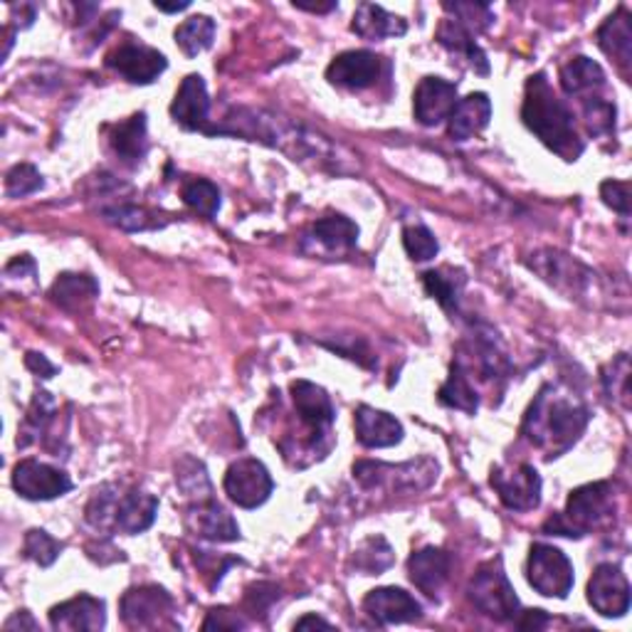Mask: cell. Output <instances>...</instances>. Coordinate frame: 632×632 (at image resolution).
Instances as JSON below:
<instances>
[{"mask_svg":"<svg viewBox=\"0 0 632 632\" xmlns=\"http://www.w3.org/2000/svg\"><path fill=\"white\" fill-rule=\"evenodd\" d=\"M588 603L603 618H623L630 610V584L623 568L600 564L588 580Z\"/></svg>","mask_w":632,"mask_h":632,"instance_id":"9","label":"cell"},{"mask_svg":"<svg viewBox=\"0 0 632 632\" xmlns=\"http://www.w3.org/2000/svg\"><path fill=\"white\" fill-rule=\"evenodd\" d=\"M154 5H156L158 10H164V13H178V10H186L190 3H188V0H184V3H170V5H168V3H158V0H156Z\"/></svg>","mask_w":632,"mask_h":632,"instance_id":"50","label":"cell"},{"mask_svg":"<svg viewBox=\"0 0 632 632\" xmlns=\"http://www.w3.org/2000/svg\"><path fill=\"white\" fill-rule=\"evenodd\" d=\"M25 366L33 370V374L43 376V378H53L55 370H57L43 354H27L25 356Z\"/></svg>","mask_w":632,"mask_h":632,"instance_id":"46","label":"cell"},{"mask_svg":"<svg viewBox=\"0 0 632 632\" xmlns=\"http://www.w3.org/2000/svg\"><path fill=\"white\" fill-rule=\"evenodd\" d=\"M457 104V85L443 77H425L415 89L413 109L415 119L423 126H437L450 119Z\"/></svg>","mask_w":632,"mask_h":632,"instance_id":"16","label":"cell"},{"mask_svg":"<svg viewBox=\"0 0 632 632\" xmlns=\"http://www.w3.org/2000/svg\"><path fill=\"white\" fill-rule=\"evenodd\" d=\"M425 292L435 299V302L445 309V312H457L459 292H463L465 277L463 273H453V269H430L423 275Z\"/></svg>","mask_w":632,"mask_h":632,"instance_id":"32","label":"cell"},{"mask_svg":"<svg viewBox=\"0 0 632 632\" xmlns=\"http://www.w3.org/2000/svg\"><path fill=\"white\" fill-rule=\"evenodd\" d=\"M403 247H406V253L410 255V259H415V263H428V259H433L440 250L437 237L430 233L425 225L406 228L403 230Z\"/></svg>","mask_w":632,"mask_h":632,"instance_id":"39","label":"cell"},{"mask_svg":"<svg viewBox=\"0 0 632 632\" xmlns=\"http://www.w3.org/2000/svg\"><path fill=\"white\" fill-rule=\"evenodd\" d=\"M292 400L302 423L314 430L319 437L329 435V428L334 423L336 410L331 406V398L326 396V390L309 384V380H295L292 384Z\"/></svg>","mask_w":632,"mask_h":632,"instance_id":"18","label":"cell"},{"mask_svg":"<svg viewBox=\"0 0 632 632\" xmlns=\"http://www.w3.org/2000/svg\"><path fill=\"white\" fill-rule=\"evenodd\" d=\"M356 437L361 445L370 450L393 447L403 440V425L386 410L361 406L356 410Z\"/></svg>","mask_w":632,"mask_h":632,"instance_id":"20","label":"cell"},{"mask_svg":"<svg viewBox=\"0 0 632 632\" xmlns=\"http://www.w3.org/2000/svg\"><path fill=\"white\" fill-rule=\"evenodd\" d=\"M312 628L331 630V623H326V620H321L317 616H304L302 620H297V623H295V630H312Z\"/></svg>","mask_w":632,"mask_h":632,"instance_id":"48","label":"cell"},{"mask_svg":"<svg viewBox=\"0 0 632 632\" xmlns=\"http://www.w3.org/2000/svg\"><path fill=\"white\" fill-rule=\"evenodd\" d=\"M208 112L210 99L206 79L200 75H188L178 87L174 104H170V117H174L178 126L188 129V132H196V129H203L206 132Z\"/></svg>","mask_w":632,"mask_h":632,"instance_id":"17","label":"cell"},{"mask_svg":"<svg viewBox=\"0 0 632 632\" xmlns=\"http://www.w3.org/2000/svg\"><path fill=\"white\" fill-rule=\"evenodd\" d=\"M351 566H354L361 576H380L384 570L393 566V548H390L384 536H370L354 551Z\"/></svg>","mask_w":632,"mask_h":632,"instance_id":"33","label":"cell"},{"mask_svg":"<svg viewBox=\"0 0 632 632\" xmlns=\"http://www.w3.org/2000/svg\"><path fill=\"white\" fill-rule=\"evenodd\" d=\"M517 625L521 630H541L548 625V616L544 610H526V613L517 616Z\"/></svg>","mask_w":632,"mask_h":632,"instance_id":"45","label":"cell"},{"mask_svg":"<svg viewBox=\"0 0 632 632\" xmlns=\"http://www.w3.org/2000/svg\"><path fill=\"white\" fill-rule=\"evenodd\" d=\"M13 489L23 499L49 501L65 497L73 489V481L63 469L37 463V459H23L13 469Z\"/></svg>","mask_w":632,"mask_h":632,"instance_id":"10","label":"cell"},{"mask_svg":"<svg viewBox=\"0 0 632 632\" xmlns=\"http://www.w3.org/2000/svg\"><path fill=\"white\" fill-rule=\"evenodd\" d=\"M49 625H53V630H67V632L104 630L107 625L104 600L87 594L73 600H65V603H59L49 610Z\"/></svg>","mask_w":632,"mask_h":632,"instance_id":"15","label":"cell"},{"mask_svg":"<svg viewBox=\"0 0 632 632\" xmlns=\"http://www.w3.org/2000/svg\"><path fill=\"white\" fill-rule=\"evenodd\" d=\"M5 630H37V623L33 620V616L27 613V610H20V613L5 620Z\"/></svg>","mask_w":632,"mask_h":632,"instance_id":"47","label":"cell"},{"mask_svg":"<svg viewBox=\"0 0 632 632\" xmlns=\"http://www.w3.org/2000/svg\"><path fill=\"white\" fill-rule=\"evenodd\" d=\"M184 200L190 210H196V213L206 218H215L220 210V190L206 178L188 180L184 186Z\"/></svg>","mask_w":632,"mask_h":632,"instance_id":"35","label":"cell"},{"mask_svg":"<svg viewBox=\"0 0 632 632\" xmlns=\"http://www.w3.org/2000/svg\"><path fill=\"white\" fill-rule=\"evenodd\" d=\"M158 514V499L148 491H129L117 505L114 514V526L119 531H124L129 536L144 534L146 529H152Z\"/></svg>","mask_w":632,"mask_h":632,"instance_id":"23","label":"cell"},{"mask_svg":"<svg viewBox=\"0 0 632 632\" xmlns=\"http://www.w3.org/2000/svg\"><path fill=\"white\" fill-rule=\"evenodd\" d=\"M437 400L447 408H455V410H465V413L475 415L477 408H479V396L473 386V380H469L465 366L455 361L453 370H450V378L445 380V386L440 388Z\"/></svg>","mask_w":632,"mask_h":632,"instance_id":"30","label":"cell"},{"mask_svg":"<svg viewBox=\"0 0 632 632\" xmlns=\"http://www.w3.org/2000/svg\"><path fill=\"white\" fill-rule=\"evenodd\" d=\"M613 514H616L613 487H610L608 481H594V485H584L570 491L566 511L551 517L544 524V531L556 536L580 539L586 534H594L600 526L610 524Z\"/></svg>","mask_w":632,"mask_h":632,"instance_id":"3","label":"cell"},{"mask_svg":"<svg viewBox=\"0 0 632 632\" xmlns=\"http://www.w3.org/2000/svg\"><path fill=\"white\" fill-rule=\"evenodd\" d=\"M380 57L368 49H348V53L334 57V63L326 67V79L341 89H366L376 85L380 77Z\"/></svg>","mask_w":632,"mask_h":632,"instance_id":"14","label":"cell"},{"mask_svg":"<svg viewBox=\"0 0 632 632\" xmlns=\"http://www.w3.org/2000/svg\"><path fill=\"white\" fill-rule=\"evenodd\" d=\"M437 40H440V45L450 49V53L465 55V59H469V65H473L477 73L481 75L489 73L487 55L481 53L479 45L475 43V35L467 33V30L463 25H457L455 20H445V23L440 25Z\"/></svg>","mask_w":632,"mask_h":632,"instance_id":"31","label":"cell"},{"mask_svg":"<svg viewBox=\"0 0 632 632\" xmlns=\"http://www.w3.org/2000/svg\"><path fill=\"white\" fill-rule=\"evenodd\" d=\"M45 186L40 170L30 164H18L8 170L5 176V193L8 198H25L37 193L40 188Z\"/></svg>","mask_w":632,"mask_h":632,"instance_id":"38","label":"cell"},{"mask_svg":"<svg viewBox=\"0 0 632 632\" xmlns=\"http://www.w3.org/2000/svg\"><path fill=\"white\" fill-rule=\"evenodd\" d=\"M598 45L608 57H613L618 67L628 73L632 65V27L625 8H620L616 15H610L598 30Z\"/></svg>","mask_w":632,"mask_h":632,"instance_id":"26","label":"cell"},{"mask_svg":"<svg viewBox=\"0 0 632 632\" xmlns=\"http://www.w3.org/2000/svg\"><path fill=\"white\" fill-rule=\"evenodd\" d=\"M491 487L511 511H531L541 505V477L531 465L491 469Z\"/></svg>","mask_w":632,"mask_h":632,"instance_id":"8","label":"cell"},{"mask_svg":"<svg viewBox=\"0 0 632 632\" xmlns=\"http://www.w3.org/2000/svg\"><path fill=\"white\" fill-rule=\"evenodd\" d=\"M445 10L455 15L450 20H455L457 25H463L467 33H473V35L487 30L491 25V20H495L489 5L485 3H445Z\"/></svg>","mask_w":632,"mask_h":632,"instance_id":"37","label":"cell"},{"mask_svg":"<svg viewBox=\"0 0 632 632\" xmlns=\"http://www.w3.org/2000/svg\"><path fill=\"white\" fill-rule=\"evenodd\" d=\"M49 297L65 312H82L87 304H92L99 297V285L89 275L65 273L57 277V282L49 289Z\"/></svg>","mask_w":632,"mask_h":632,"instance_id":"27","label":"cell"},{"mask_svg":"<svg viewBox=\"0 0 632 632\" xmlns=\"http://www.w3.org/2000/svg\"><path fill=\"white\" fill-rule=\"evenodd\" d=\"M531 267L546 279L548 285H554L558 292H564L568 299H580L586 295V289L594 285V273L588 267H584L578 259L554 253V250H546V253H539L534 257Z\"/></svg>","mask_w":632,"mask_h":632,"instance_id":"11","label":"cell"},{"mask_svg":"<svg viewBox=\"0 0 632 632\" xmlns=\"http://www.w3.org/2000/svg\"><path fill=\"white\" fill-rule=\"evenodd\" d=\"M491 119V99L485 92H475L465 99H457V104L450 114V136L455 142H467L477 136L481 129H487Z\"/></svg>","mask_w":632,"mask_h":632,"instance_id":"22","label":"cell"},{"mask_svg":"<svg viewBox=\"0 0 632 632\" xmlns=\"http://www.w3.org/2000/svg\"><path fill=\"white\" fill-rule=\"evenodd\" d=\"M561 87L570 97H586L588 92H598L606 87V73L603 67L594 63L590 57L578 55L561 67Z\"/></svg>","mask_w":632,"mask_h":632,"instance_id":"29","label":"cell"},{"mask_svg":"<svg viewBox=\"0 0 632 632\" xmlns=\"http://www.w3.org/2000/svg\"><path fill=\"white\" fill-rule=\"evenodd\" d=\"M107 65L126 77L132 85H152L154 79L168 67L166 57L154 47L124 43L107 57Z\"/></svg>","mask_w":632,"mask_h":632,"instance_id":"13","label":"cell"},{"mask_svg":"<svg viewBox=\"0 0 632 632\" xmlns=\"http://www.w3.org/2000/svg\"><path fill=\"white\" fill-rule=\"evenodd\" d=\"M247 623L237 613H230V610H213L203 623V630H243Z\"/></svg>","mask_w":632,"mask_h":632,"instance_id":"44","label":"cell"},{"mask_svg":"<svg viewBox=\"0 0 632 632\" xmlns=\"http://www.w3.org/2000/svg\"><path fill=\"white\" fill-rule=\"evenodd\" d=\"M469 600H473L479 613H485L491 620L507 623V620H517L519 616V598L514 594V586L509 584L501 566V558L487 561L475 578L469 580Z\"/></svg>","mask_w":632,"mask_h":632,"instance_id":"4","label":"cell"},{"mask_svg":"<svg viewBox=\"0 0 632 632\" xmlns=\"http://www.w3.org/2000/svg\"><path fill=\"white\" fill-rule=\"evenodd\" d=\"M600 198H603V203L613 208L616 213L623 218L630 215V184H625V180H606V184L600 186Z\"/></svg>","mask_w":632,"mask_h":632,"instance_id":"43","label":"cell"},{"mask_svg":"<svg viewBox=\"0 0 632 632\" xmlns=\"http://www.w3.org/2000/svg\"><path fill=\"white\" fill-rule=\"evenodd\" d=\"M225 495L243 509L263 507L275 489V481L269 477V469L259 459H237L230 465L225 475Z\"/></svg>","mask_w":632,"mask_h":632,"instance_id":"7","label":"cell"},{"mask_svg":"<svg viewBox=\"0 0 632 632\" xmlns=\"http://www.w3.org/2000/svg\"><path fill=\"white\" fill-rule=\"evenodd\" d=\"M215 37V23L208 15H193L186 23L176 27V45L184 49L188 57H196L213 45Z\"/></svg>","mask_w":632,"mask_h":632,"instance_id":"34","label":"cell"},{"mask_svg":"<svg viewBox=\"0 0 632 632\" xmlns=\"http://www.w3.org/2000/svg\"><path fill=\"white\" fill-rule=\"evenodd\" d=\"M295 8L309 10V13H329V10H336L339 5L336 3H324V5H321V3H317V5L314 3L312 5H309V3H295Z\"/></svg>","mask_w":632,"mask_h":632,"instance_id":"49","label":"cell"},{"mask_svg":"<svg viewBox=\"0 0 632 632\" xmlns=\"http://www.w3.org/2000/svg\"><path fill=\"white\" fill-rule=\"evenodd\" d=\"M307 240H314L319 247L329 250V253H348L358 243V225L351 218L329 215L317 220Z\"/></svg>","mask_w":632,"mask_h":632,"instance_id":"28","label":"cell"},{"mask_svg":"<svg viewBox=\"0 0 632 632\" xmlns=\"http://www.w3.org/2000/svg\"><path fill=\"white\" fill-rule=\"evenodd\" d=\"M526 578L536 594L546 598H566L574 588V564L561 548L534 544L529 551Z\"/></svg>","mask_w":632,"mask_h":632,"instance_id":"5","label":"cell"},{"mask_svg":"<svg viewBox=\"0 0 632 632\" xmlns=\"http://www.w3.org/2000/svg\"><path fill=\"white\" fill-rule=\"evenodd\" d=\"M107 223H112L122 230H129V233H136V230H146L154 228L152 220H148V213L144 208L136 206H117V208H107L104 210Z\"/></svg>","mask_w":632,"mask_h":632,"instance_id":"42","label":"cell"},{"mask_svg":"<svg viewBox=\"0 0 632 632\" xmlns=\"http://www.w3.org/2000/svg\"><path fill=\"white\" fill-rule=\"evenodd\" d=\"M63 548H65L63 541L53 539L43 529H30L25 534V544H23L25 556L43 568L53 566L59 558V554H63Z\"/></svg>","mask_w":632,"mask_h":632,"instance_id":"36","label":"cell"},{"mask_svg":"<svg viewBox=\"0 0 632 632\" xmlns=\"http://www.w3.org/2000/svg\"><path fill=\"white\" fill-rule=\"evenodd\" d=\"M521 119H524L529 132L539 136L541 144L564 160H578L584 154L586 144L576 132L574 114L564 104V99L554 92L544 73L529 77Z\"/></svg>","mask_w":632,"mask_h":632,"instance_id":"1","label":"cell"},{"mask_svg":"<svg viewBox=\"0 0 632 632\" xmlns=\"http://www.w3.org/2000/svg\"><path fill=\"white\" fill-rule=\"evenodd\" d=\"M588 408L578 400L551 393V388H541L529 413L524 418V433L539 450H544L546 457H561L578 443L588 428Z\"/></svg>","mask_w":632,"mask_h":632,"instance_id":"2","label":"cell"},{"mask_svg":"<svg viewBox=\"0 0 632 632\" xmlns=\"http://www.w3.org/2000/svg\"><path fill=\"white\" fill-rule=\"evenodd\" d=\"M364 613L378 625H400L418 620L423 616V608L403 588L386 586L370 590L364 598Z\"/></svg>","mask_w":632,"mask_h":632,"instance_id":"12","label":"cell"},{"mask_svg":"<svg viewBox=\"0 0 632 632\" xmlns=\"http://www.w3.org/2000/svg\"><path fill=\"white\" fill-rule=\"evenodd\" d=\"M354 33L364 40H386V37H400L408 33V23L400 15L388 13L386 8L374 3H361L354 15Z\"/></svg>","mask_w":632,"mask_h":632,"instance_id":"24","label":"cell"},{"mask_svg":"<svg viewBox=\"0 0 632 632\" xmlns=\"http://www.w3.org/2000/svg\"><path fill=\"white\" fill-rule=\"evenodd\" d=\"M188 526L190 531H196L198 536H203L208 541H237L240 539V526L237 521L228 514V511L210 499H198V505L188 511Z\"/></svg>","mask_w":632,"mask_h":632,"instance_id":"21","label":"cell"},{"mask_svg":"<svg viewBox=\"0 0 632 632\" xmlns=\"http://www.w3.org/2000/svg\"><path fill=\"white\" fill-rule=\"evenodd\" d=\"M450 568H453V558H450V554H445L443 548L435 546L415 551L408 561L410 580L430 598H435L440 590H443L450 578Z\"/></svg>","mask_w":632,"mask_h":632,"instance_id":"19","label":"cell"},{"mask_svg":"<svg viewBox=\"0 0 632 632\" xmlns=\"http://www.w3.org/2000/svg\"><path fill=\"white\" fill-rule=\"evenodd\" d=\"M174 598L158 586L132 588L122 598V620L132 630L174 628Z\"/></svg>","mask_w":632,"mask_h":632,"instance_id":"6","label":"cell"},{"mask_svg":"<svg viewBox=\"0 0 632 632\" xmlns=\"http://www.w3.org/2000/svg\"><path fill=\"white\" fill-rule=\"evenodd\" d=\"M188 465H190V473H186V467L178 463L176 467V481H178V487L186 491V495L190 497H203V499H210L206 495H210V479H208V473H206V467L203 463H198V459L193 457H188Z\"/></svg>","mask_w":632,"mask_h":632,"instance_id":"41","label":"cell"},{"mask_svg":"<svg viewBox=\"0 0 632 632\" xmlns=\"http://www.w3.org/2000/svg\"><path fill=\"white\" fill-rule=\"evenodd\" d=\"M603 384L610 398H616L630 408V361L625 354H620L613 364L603 370Z\"/></svg>","mask_w":632,"mask_h":632,"instance_id":"40","label":"cell"},{"mask_svg":"<svg viewBox=\"0 0 632 632\" xmlns=\"http://www.w3.org/2000/svg\"><path fill=\"white\" fill-rule=\"evenodd\" d=\"M109 144L112 152L124 160L126 166H138L148 152V136H146V114H134L122 124L112 126L109 134Z\"/></svg>","mask_w":632,"mask_h":632,"instance_id":"25","label":"cell"}]
</instances>
